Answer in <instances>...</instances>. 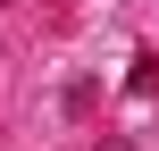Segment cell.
Listing matches in <instances>:
<instances>
[{
    "label": "cell",
    "mask_w": 159,
    "mask_h": 151,
    "mask_svg": "<svg viewBox=\"0 0 159 151\" xmlns=\"http://www.w3.org/2000/svg\"><path fill=\"white\" fill-rule=\"evenodd\" d=\"M92 151H134V143H126V134H101V143H92Z\"/></svg>",
    "instance_id": "cell-1"
}]
</instances>
